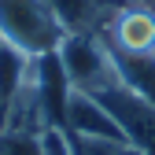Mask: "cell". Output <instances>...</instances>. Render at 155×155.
I'll list each match as a JSON object with an SVG mask.
<instances>
[{"label": "cell", "instance_id": "obj_6", "mask_svg": "<svg viewBox=\"0 0 155 155\" xmlns=\"http://www.w3.org/2000/svg\"><path fill=\"white\" fill-rule=\"evenodd\" d=\"M48 8L55 11L67 33H100L118 4L114 0H48Z\"/></svg>", "mask_w": 155, "mask_h": 155}, {"label": "cell", "instance_id": "obj_7", "mask_svg": "<svg viewBox=\"0 0 155 155\" xmlns=\"http://www.w3.org/2000/svg\"><path fill=\"white\" fill-rule=\"evenodd\" d=\"M114 55V70L126 89L144 96L148 104H155V52L151 55H126V52H111Z\"/></svg>", "mask_w": 155, "mask_h": 155}, {"label": "cell", "instance_id": "obj_11", "mask_svg": "<svg viewBox=\"0 0 155 155\" xmlns=\"http://www.w3.org/2000/svg\"><path fill=\"white\" fill-rule=\"evenodd\" d=\"M122 4H140V8H151L155 11V0H122Z\"/></svg>", "mask_w": 155, "mask_h": 155}, {"label": "cell", "instance_id": "obj_4", "mask_svg": "<svg viewBox=\"0 0 155 155\" xmlns=\"http://www.w3.org/2000/svg\"><path fill=\"white\" fill-rule=\"evenodd\" d=\"M111 52L126 55H151L155 52V11L140 4H118L111 11L107 26L100 30Z\"/></svg>", "mask_w": 155, "mask_h": 155}, {"label": "cell", "instance_id": "obj_10", "mask_svg": "<svg viewBox=\"0 0 155 155\" xmlns=\"http://www.w3.org/2000/svg\"><path fill=\"white\" fill-rule=\"evenodd\" d=\"M118 155H148V151H140V148H133V144H122V148H118Z\"/></svg>", "mask_w": 155, "mask_h": 155}, {"label": "cell", "instance_id": "obj_8", "mask_svg": "<svg viewBox=\"0 0 155 155\" xmlns=\"http://www.w3.org/2000/svg\"><path fill=\"white\" fill-rule=\"evenodd\" d=\"M26 70H30V55H22L18 48L0 41V104L8 107V100L18 92V85L26 81Z\"/></svg>", "mask_w": 155, "mask_h": 155}, {"label": "cell", "instance_id": "obj_2", "mask_svg": "<svg viewBox=\"0 0 155 155\" xmlns=\"http://www.w3.org/2000/svg\"><path fill=\"white\" fill-rule=\"evenodd\" d=\"M59 63L70 78V89L78 92H104L111 85H118V70H114V55L100 33H67L59 48Z\"/></svg>", "mask_w": 155, "mask_h": 155}, {"label": "cell", "instance_id": "obj_5", "mask_svg": "<svg viewBox=\"0 0 155 155\" xmlns=\"http://www.w3.org/2000/svg\"><path fill=\"white\" fill-rule=\"evenodd\" d=\"M63 133L74 137H89V140H107V144H126L118 122L111 118V111L96 100L92 92H70L67 100V118H63Z\"/></svg>", "mask_w": 155, "mask_h": 155}, {"label": "cell", "instance_id": "obj_1", "mask_svg": "<svg viewBox=\"0 0 155 155\" xmlns=\"http://www.w3.org/2000/svg\"><path fill=\"white\" fill-rule=\"evenodd\" d=\"M67 30L59 26L48 0H0V41L37 59L59 48Z\"/></svg>", "mask_w": 155, "mask_h": 155}, {"label": "cell", "instance_id": "obj_13", "mask_svg": "<svg viewBox=\"0 0 155 155\" xmlns=\"http://www.w3.org/2000/svg\"><path fill=\"white\" fill-rule=\"evenodd\" d=\"M114 4H122V0H114Z\"/></svg>", "mask_w": 155, "mask_h": 155}, {"label": "cell", "instance_id": "obj_9", "mask_svg": "<svg viewBox=\"0 0 155 155\" xmlns=\"http://www.w3.org/2000/svg\"><path fill=\"white\" fill-rule=\"evenodd\" d=\"M70 140V155H118L122 144H107V140H89V137H74L67 133Z\"/></svg>", "mask_w": 155, "mask_h": 155}, {"label": "cell", "instance_id": "obj_12", "mask_svg": "<svg viewBox=\"0 0 155 155\" xmlns=\"http://www.w3.org/2000/svg\"><path fill=\"white\" fill-rule=\"evenodd\" d=\"M0 129H4V104H0Z\"/></svg>", "mask_w": 155, "mask_h": 155}, {"label": "cell", "instance_id": "obj_3", "mask_svg": "<svg viewBox=\"0 0 155 155\" xmlns=\"http://www.w3.org/2000/svg\"><path fill=\"white\" fill-rule=\"evenodd\" d=\"M96 100H100L111 111V118L118 122L126 144L155 155V104H148L144 96H137L133 89H126L122 81L111 85V89H104V92H96Z\"/></svg>", "mask_w": 155, "mask_h": 155}]
</instances>
